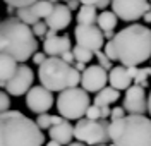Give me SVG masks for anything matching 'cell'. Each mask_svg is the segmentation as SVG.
Listing matches in <instances>:
<instances>
[{
	"mask_svg": "<svg viewBox=\"0 0 151 146\" xmlns=\"http://www.w3.org/2000/svg\"><path fill=\"white\" fill-rule=\"evenodd\" d=\"M112 41L117 60L124 67H137L151 58V29L142 24H131L120 29Z\"/></svg>",
	"mask_w": 151,
	"mask_h": 146,
	"instance_id": "obj_1",
	"label": "cell"
},
{
	"mask_svg": "<svg viewBox=\"0 0 151 146\" xmlns=\"http://www.w3.org/2000/svg\"><path fill=\"white\" fill-rule=\"evenodd\" d=\"M38 50V40L33 28L17 17L0 21V55H9L17 62H26Z\"/></svg>",
	"mask_w": 151,
	"mask_h": 146,
	"instance_id": "obj_2",
	"label": "cell"
},
{
	"mask_svg": "<svg viewBox=\"0 0 151 146\" xmlns=\"http://www.w3.org/2000/svg\"><path fill=\"white\" fill-rule=\"evenodd\" d=\"M45 136L29 117L19 110L0 114V146H43Z\"/></svg>",
	"mask_w": 151,
	"mask_h": 146,
	"instance_id": "obj_3",
	"label": "cell"
},
{
	"mask_svg": "<svg viewBox=\"0 0 151 146\" xmlns=\"http://www.w3.org/2000/svg\"><path fill=\"white\" fill-rule=\"evenodd\" d=\"M108 136L113 146H151V119L144 115H125L112 120Z\"/></svg>",
	"mask_w": 151,
	"mask_h": 146,
	"instance_id": "obj_4",
	"label": "cell"
},
{
	"mask_svg": "<svg viewBox=\"0 0 151 146\" xmlns=\"http://www.w3.org/2000/svg\"><path fill=\"white\" fill-rule=\"evenodd\" d=\"M38 78L43 88L58 93L81 84V72L60 57H48L38 69Z\"/></svg>",
	"mask_w": 151,
	"mask_h": 146,
	"instance_id": "obj_5",
	"label": "cell"
},
{
	"mask_svg": "<svg viewBox=\"0 0 151 146\" xmlns=\"http://www.w3.org/2000/svg\"><path fill=\"white\" fill-rule=\"evenodd\" d=\"M89 108V95L83 88H70L57 98V110L58 115L65 120H81Z\"/></svg>",
	"mask_w": 151,
	"mask_h": 146,
	"instance_id": "obj_6",
	"label": "cell"
},
{
	"mask_svg": "<svg viewBox=\"0 0 151 146\" xmlns=\"http://www.w3.org/2000/svg\"><path fill=\"white\" fill-rule=\"evenodd\" d=\"M108 127L110 122L106 120H89V119H81L74 126V137L77 141L91 146H100L110 141L108 136Z\"/></svg>",
	"mask_w": 151,
	"mask_h": 146,
	"instance_id": "obj_7",
	"label": "cell"
},
{
	"mask_svg": "<svg viewBox=\"0 0 151 146\" xmlns=\"http://www.w3.org/2000/svg\"><path fill=\"white\" fill-rule=\"evenodd\" d=\"M148 10H151L150 0H112V12L125 22L141 19Z\"/></svg>",
	"mask_w": 151,
	"mask_h": 146,
	"instance_id": "obj_8",
	"label": "cell"
},
{
	"mask_svg": "<svg viewBox=\"0 0 151 146\" xmlns=\"http://www.w3.org/2000/svg\"><path fill=\"white\" fill-rule=\"evenodd\" d=\"M74 38L79 47H84V48L91 50V52L101 50V47L105 43L103 31L98 28L96 24H89V26L77 24L74 29Z\"/></svg>",
	"mask_w": 151,
	"mask_h": 146,
	"instance_id": "obj_9",
	"label": "cell"
},
{
	"mask_svg": "<svg viewBox=\"0 0 151 146\" xmlns=\"http://www.w3.org/2000/svg\"><path fill=\"white\" fill-rule=\"evenodd\" d=\"M33 69L26 65V64H21L14 74V78L10 79L9 83H5V91L9 93L10 96H22V95H28V91L33 88Z\"/></svg>",
	"mask_w": 151,
	"mask_h": 146,
	"instance_id": "obj_10",
	"label": "cell"
},
{
	"mask_svg": "<svg viewBox=\"0 0 151 146\" xmlns=\"http://www.w3.org/2000/svg\"><path fill=\"white\" fill-rule=\"evenodd\" d=\"M26 107L33 114H47L53 107V95L43 86H33L26 95Z\"/></svg>",
	"mask_w": 151,
	"mask_h": 146,
	"instance_id": "obj_11",
	"label": "cell"
},
{
	"mask_svg": "<svg viewBox=\"0 0 151 146\" xmlns=\"http://www.w3.org/2000/svg\"><path fill=\"white\" fill-rule=\"evenodd\" d=\"M108 83V72L100 65H88L81 74V86L88 93H100Z\"/></svg>",
	"mask_w": 151,
	"mask_h": 146,
	"instance_id": "obj_12",
	"label": "cell"
},
{
	"mask_svg": "<svg viewBox=\"0 0 151 146\" xmlns=\"http://www.w3.org/2000/svg\"><path fill=\"white\" fill-rule=\"evenodd\" d=\"M124 108L129 112V115H144L148 112V96L144 93V88L132 84L124 96Z\"/></svg>",
	"mask_w": 151,
	"mask_h": 146,
	"instance_id": "obj_13",
	"label": "cell"
},
{
	"mask_svg": "<svg viewBox=\"0 0 151 146\" xmlns=\"http://www.w3.org/2000/svg\"><path fill=\"white\" fill-rule=\"evenodd\" d=\"M70 21H72V10L64 4H57L52 10V14L45 19V22H47L48 29L60 31V29H65L70 24Z\"/></svg>",
	"mask_w": 151,
	"mask_h": 146,
	"instance_id": "obj_14",
	"label": "cell"
},
{
	"mask_svg": "<svg viewBox=\"0 0 151 146\" xmlns=\"http://www.w3.org/2000/svg\"><path fill=\"white\" fill-rule=\"evenodd\" d=\"M43 50L48 57H62L65 52L72 50V41L67 35L65 36H55V38L45 40Z\"/></svg>",
	"mask_w": 151,
	"mask_h": 146,
	"instance_id": "obj_15",
	"label": "cell"
},
{
	"mask_svg": "<svg viewBox=\"0 0 151 146\" xmlns=\"http://www.w3.org/2000/svg\"><path fill=\"white\" fill-rule=\"evenodd\" d=\"M108 83H110V86L115 88L117 91H122V89H129L132 86V78L129 76V72H127V67H124V65H115V67L108 72Z\"/></svg>",
	"mask_w": 151,
	"mask_h": 146,
	"instance_id": "obj_16",
	"label": "cell"
},
{
	"mask_svg": "<svg viewBox=\"0 0 151 146\" xmlns=\"http://www.w3.org/2000/svg\"><path fill=\"white\" fill-rule=\"evenodd\" d=\"M48 134H50V139H53V141L60 143V145L69 146L72 143V137H74V126L69 120H64L62 124L52 127L48 131Z\"/></svg>",
	"mask_w": 151,
	"mask_h": 146,
	"instance_id": "obj_17",
	"label": "cell"
},
{
	"mask_svg": "<svg viewBox=\"0 0 151 146\" xmlns=\"http://www.w3.org/2000/svg\"><path fill=\"white\" fill-rule=\"evenodd\" d=\"M19 67V62L9 55H0V86L5 88V83H9L14 78L16 70Z\"/></svg>",
	"mask_w": 151,
	"mask_h": 146,
	"instance_id": "obj_18",
	"label": "cell"
},
{
	"mask_svg": "<svg viewBox=\"0 0 151 146\" xmlns=\"http://www.w3.org/2000/svg\"><path fill=\"white\" fill-rule=\"evenodd\" d=\"M119 98H120V91H117L112 86H106L100 93H96V96L93 100V105H96V107H110Z\"/></svg>",
	"mask_w": 151,
	"mask_h": 146,
	"instance_id": "obj_19",
	"label": "cell"
},
{
	"mask_svg": "<svg viewBox=\"0 0 151 146\" xmlns=\"http://www.w3.org/2000/svg\"><path fill=\"white\" fill-rule=\"evenodd\" d=\"M98 14H96V7L93 5H81V9L77 10L76 21L83 26H89V24H96Z\"/></svg>",
	"mask_w": 151,
	"mask_h": 146,
	"instance_id": "obj_20",
	"label": "cell"
},
{
	"mask_svg": "<svg viewBox=\"0 0 151 146\" xmlns=\"http://www.w3.org/2000/svg\"><path fill=\"white\" fill-rule=\"evenodd\" d=\"M117 16L113 14L112 10H101V14H98V19H96V26L101 29V31H115L117 26Z\"/></svg>",
	"mask_w": 151,
	"mask_h": 146,
	"instance_id": "obj_21",
	"label": "cell"
},
{
	"mask_svg": "<svg viewBox=\"0 0 151 146\" xmlns=\"http://www.w3.org/2000/svg\"><path fill=\"white\" fill-rule=\"evenodd\" d=\"M53 7H55V5H53L52 2H48V0H38L36 4H33L29 9L33 10V14L41 21V19H47L48 16L52 14Z\"/></svg>",
	"mask_w": 151,
	"mask_h": 146,
	"instance_id": "obj_22",
	"label": "cell"
},
{
	"mask_svg": "<svg viewBox=\"0 0 151 146\" xmlns=\"http://www.w3.org/2000/svg\"><path fill=\"white\" fill-rule=\"evenodd\" d=\"M72 53H74V57H76V62H83V64L91 62V58L94 57V52L84 48V47H79V45H76L74 48H72Z\"/></svg>",
	"mask_w": 151,
	"mask_h": 146,
	"instance_id": "obj_23",
	"label": "cell"
},
{
	"mask_svg": "<svg viewBox=\"0 0 151 146\" xmlns=\"http://www.w3.org/2000/svg\"><path fill=\"white\" fill-rule=\"evenodd\" d=\"M16 14H17V19L19 21H22V22H24V24H31V26H35V24H36L38 21V17L36 16H35V14H33V10L29 9V7H22V9H17V12H16Z\"/></svg>",
	"mask_w": 151,
	"mask_h": 146,
	"instance_id": "obj_24",
	"label": "cell"
},
{
	"mask_svg": "<svg viewBox=\"0 0 151 146\" xmlns=\"http://www.w3.org/2000/svg\"><path fill=\"white\" fill-rule=\"evenodd\" d=\"M36 126L43 131V129H52L53 127V115H50V114H41V115H38L36 117Z\"/></svg>",
	"mask_w": 151,
	"mask_h": 146,
	"instance_id": "obj_25",
	"label": "cell"
},
{
	"mask_svg": "<svg viewBox=\"0 0 151 146\" xmlns=\"http://www.w3.org/2000/svg\"><path fill=\"white\" fill-rule=\"evenodd\" d=\"M94 57L98 58V65L100 67H103L105 70H112L113 65H112V60L105 55V52H101V50H98V52H94Z\"/></svg>",
	"mask_w": 151,
	"mask_h": 146,
	"instance_id": "obj_26",
	"label": "cell"
},
{
	"mask_svg": "<svg viewBox=\"0 0 151 146\" xmlns=\"http://www.w3.org/2000/svg\"><path fill=\"white\" fill-rule=\"evenodd\" d=\"M47 31H48V26L45 21H38L36 24L33 26V33L36 38H45L47 36Z\"/></svg>",
	"mask_w": 151,
	"mask_h": 146,
	"instance_id": "obj_27",
	"label": "cell"
},
{
	"mask_svg": "<svg viewBox=\"0 0 151 146\" xmlns=\"http://www.w3.org/2000/svg\"><path fill=\"white\" fill-rule=\"evenodd\" d=\"M86 119H89V120H101V107L89 105L88 112H86Z\"/></svg>",
	"mask_w": 151,
	"mask_h": 146,
	"instance_id": "obj_28",
	"label": "cell"
},
{
	"mask_svg": "<svg viewBox=\"0 0 151 146\" xmlns=\"http://www.w3.org/2000/svg\"><path fill=\"white\" fill-rule=\"evenodd\" d=\"M7 5H12L16 9H22V7H31L33 4H36L38 0H4Z\"/></svg>",
	"mask_w": 151,
	"mask_h": 146,
	"instance_id": "obj_29",
	"label": "cell"
},
{
	"mask_svg": "<svg viewBox=\"0 0 151 146\" xmlns=\"http://www.w3.org/2000/svg\"><path fill=\"white\" fill-rule=\"evenodd\" d=\"M148 72H146V67H142L139 69V72H137V76L134 78V83L137 84V86H142V88H146L148 86Z\"/></svg>",
	"mask_w": 151,
	"mask_h": 146,
	"instance_id": "obj_30",
	"label": "cell"
},
{
	"mask_svg": "<svg viewBox=\"0 0 151 146\" xmlns=\"http://www.w3.org/2000/svg\"><path fill=\"white\" fill-rule=\"evenodd\" d=\"M9 108H10L9 93H5V91H0V114H5V112H9Z\"/></svg>",
	"mask_w": 151,
	"mask_h": 146,
	"instance_id": "obj_31",
	"label": "cell"
},
{
	"mask_svg": "<svg viewBox=\"0 0 151 146\" xmlns=\"http://www.w3.org/2000/svg\"><path fill=\"white\" fill-rule=\"evenodd\" d=\"M105 55L110 58V60H117V52H115V47H113V41H108L105 43Z\"/></svg>",
	"mask_w": 151,
	"mask_h": 146,
	"instance_id": "obj_32",
	"label": "cell"
},
{
	"mask_svg": "<svg viewBox=\"0 0 151 146\" xmlns=\"http://www.w3.org/2000/svg\"><path fill=\"white\" fill-rule=\"evenodd\" d=\"M125 117V108L124 107H113L112 114H110V119L112 120H119V119H124Z\"/></svg>",
	"mask_w": 151,
	"mask_h": 146,
	"instance_id": "obj_33",
	"label": "cell"
},
{
	"mask_svg": "<svg viewBox=\"0 0 151 146\" xmlns=\"http://www.w3.org/2000/svg\"><path fill=\"white\" fill-rule=\"evenodd\" d=\"M47 53L45 52H36L35 55H33V64H36V65H41L45 60H47Z\"/></svg>",
	"mask_w": 151,
	"mask_h": 146,
	"instance_id": "obj_34",
	"label": "cell"
},
{
	"mask_svg": "<svg viewBox=\"0 0 151 146\" xmlns=\"http://www.w3.org/2000/svg\"><path fill=\"white\" fill-rule=\"evenodd\" d=\"M60 58H62L64 62H67V64H70V65L74 64V60H76L74 53H72V50H70V52H65V53H64V55H62Z\"/></svg>",
	"mask_w": 151,
	"mask_h": 146,
	"instance_id": "obj_35",
	"label": "cell"
},
{
	"mask_svg": "<svg viewBox=\"0 0 151 146\" xmlns=\"http://www.w3.org/2000/svg\"><path fill=\"white\" fill-rule=\"evenodd\" d=\"M65 5H67V7H69V9H70V10L81 9V7H79V5H81V2H79V0H69V2H67Z\"/></svg>",
	"mask_w": 151,
	"mask_h": 146,
	"instance_id": "obj_36",
	"label": "cell"
},
{
	"mask_svg": "<svg viewBox=\"0 0 151 146\" xmlns=\"http://www.w3.org/2000/svg\"><path fill=\"white\" fill-rule=\"evenodd\" d=\"M108 5H112V0H100L98 5H96V9H106Z\"/></svg>",
	"mask_w": 151,
	"mask_h": 146,
	"instance_id": "obj_37",
	"label": "cell"
},
{
	"mask_svg": "<svg viewBox=\"0 0 151 146\" xmlns=\"http://www.w3.org/2000/svg\"><path fill=\"white\" fill-rule=\"evenodd\" d=\"M110 114H112V108L110 107H101V120H105L106 117H110Z\"/></svg>",
	"mask_w": 151,
	"mask_h": 146,
	"instance_id": "obj_38",
	"label": "cell"
},
{
	"mask_svg": "<svg viewBox=\"0 0 151 146\" xmlns=\"http://www.w3.org/2000/svg\"><path fill=\"white\" fill-rule=\"evenodd\" d=\"M127 72H129V76L132 78V81H134V78L137 76V72H139V69L137 67H127Z\"/></svg>",
	"mask_w": 151,
	"mask_h": 146,
	"instance_id": "obj_39",
	"label": "cell"
},
{
	"mask_svg": "<svg viewBox=\"0 0 151 146\" xmlns=\"http://www.w3.org/2000/svg\"><path fill=\"white\" fill-rule=\"evenodd\" d=\"M74 69H76V70H79V72L83 74V72H84V70H86V64H83V62H76Z\"/></svg>",
	"mask_w": 151,
	"mask_h": 146,
	"instance_id": "obj_40",
	"label": "cell"
},
{
	"mask_svg": "<svg viewBox=\"0 0 151 146\" xmlns=\"http://www.w3.org/2000/svg\"><path fill=\"white\" fill-rule=\"evenodd\" d=\"M79 2H81L83 5H93V7H96L100 0H79Z\"/></svg>",
	"mask_w": 151,
	"mask_h": 146,
	"instance_id": "obj_41",
	"label": "cell"
},
{
	"mask_svg": "<svg viewBox=\"0 0 151 146\" xmlns=\"http://www.w3.org/2000/svg\"><path fill=\"white\" fill-rule=\"evenodd\" d=\"M103 36H105L106 40H108V41H112V40L115 38V31H105Z\"/></svg>",
	"mask_w": 151,
	"mask_h": 146,
	"instance_id": "obj_42",
	"label": "cell"
},
{
	"mask_svg": "<svg viewBox=\"0 0 151 146\" xmlns=\"http://www.w3.org/2000/svg\"><path fill=\"white\" fill-rule=\"evenodd\" d=\"M55 36H58V35H57V31H53V29H48V31H47V36H45V40L55 38Z\"/></svg>",
	"mask_w": 151,
	"mask_h": 146,
	"instance_id": "obj_43",
	"label": "cell"
},
{
	"mask_svg": "<svg viewBox=\"0 0 151 146\" xmlns=\"http://www.w3.org/2000/svg\"><path fill=\"white\" fill-rule=\"evenodd\" d=\"M142 21H144V22H151V10H148V12L144 14V17H142Z\"/></svg>",
	"mask_w": 151,
	"mask_h": 146,
	"instance_id": "obj_44",
	"label": "cell"
},
{
	"mask_svg": "<svg viewBox=\"0 0 151 146\" xmlns=\"http://www.w3.org/2000/svg\"><path fill=\"white\" fill-rule=\"evenodd\" d=\"M7 12H9L10 17H12V14H14V12H17V9H16V7H12V5H7Z\"/></svg>",
	"mask_w": 151,
	"mask_h": 146,
	"instance_id": "obj_45",
	"label": "cell"
},
{
	"mask_svg": "<svg viewBox=\"0 0 151 146\" xmlns=\"http://www.w3.org/2000/svg\"><path fill=\"white\" fill-rule=\"evenodd\" d=\"M45 146H62V145H60V143H57V141H53V139H50Z\"/></svg>",
	"mask_w": 151,
	"mask_h": 146,
	"instance_id": "obj_46",
	"label": "cell"
},
{
	"mask_svg": "<svg viewBox=\"0 0 151 146\" xmlns=\"http://www.w3.org/2000/svg\"><path fill=\"white\" fill-rule=\"evenodd\" d=\"M148 112L151 115V91H150V96H148Z\"/></svg>",
	"mask_w": 151,
	"mask_h": 146,
	"instance_id": "obj_47",
	"label": "cell"
},
{
	"mask_svg": "<svg viewBox=\"0 0 151 146\" xmlns=\"http://www.w3.org/2000/svg\"><path fill=\"white\" fill-rule=\"evenodd\" d=\"M69 146H86L84 143H81V141H74V143H70Z\"/></svg>",
	"mask_w": 151,
	"mask_h": 146,
	"instance_id": "obj_48",
	"label": "cell"
},
{
	"mask_svg": "<svg viewBox=\"0 0 151 146\" xmlns=\"http://www.w3.org/2000/svg\"><path fill=\"white\" fill-rule=\"evenodd\" d=\"M48 2H52L53 5H57V4H58V0H48Z\"/></svg>",
	"mask_w": 151,
	"mask_h": 146,
	"instance_id": "obj_49",
	"label": "cell"
},
{
	"mask_svg": "<svg viewBox=\"0 0 151 146\" xmlns=\"http://www.w3.org/2000/svg\"><path fill=\"white\" fill-rule=\"evenodd\" d=\"M100 146H106V145H100Z\"/></svg>",
	"mask_w": 151,
	"mask_h": 146,
	"instance_id": "obj_50",
	"label": "cell"
},
{
	"mask_svg": "<svg viewBox=\"0 0 151 146\" xmlns=\"http://www.w3.org/2000/svg\"><path fill=\"white\" fill-rule=\"evenodd\" d=\"M65 2H69V0H65Z\"/></svg>",
	"mask_w": 151,
	"mask_h": 146,
	"instance_id": "obj_51",
	"label": "cell"
},
{
	"mask_svg": "<svg viewBox=\"0 0 151 146\" xmlns=\"http://www.w3.org/2000/svg\"><path fill=\"white\" fill-rule=\"evenodd\" d=\"M150 2H151V0H150Z\"/></svg>",
	"mask_w": 151,
	"mask_h": 146,
	"instance_id": "obj_52",
	"label": "cell"
}]
</instances>
